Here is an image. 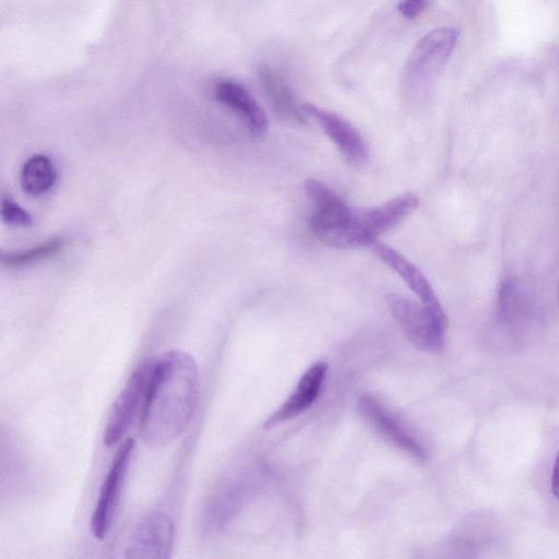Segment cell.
<instances>
[{
	"label": "cell",
	"instance_id": "6da1fadb",
	"mask_svg": "<svg viewBox=\"0 0 559 559\" xmlns=\"http://www.w3.org/2000/svg\"><path fill=\"white\" fill-rule=\"evenodd\" d=\"M199 394V370L193 357L169 350L154 361L140 414L139 432L151 447L177 439L193 416Z\"/></svg>",
	"mask_w": 559,
	"mask_h": 559
},
{
	"label": "cell",
	"instance_id": "7a4b0ae2",
	"mask_svg": "<svg viewBox=\"0 0 559 559\" xmlns=\"http://www.w3.org/2000/svg\"><path fill=\"white\" fill-rule=\"evenodd\" d=\"M459 38L455 27L436 28L415 45L403 70V90L407 96L419 97L450 58Z\"/></svg>",
	"mask_w": 559,
	"mask_h": 559
},
{
	"label": "cell",
	"instance_id": "3957f363",
	"mask_svg": "<svg viewBox=\"0 0 559 559\" xmlns=\"http://www.w3.org/2000/svg\"><path fill=\"white\" fill-rule=\"evenodd\" d=\"M386 302L409 342L420 350L441 352L445 342L444 311L432 310L397 294H389Z\"/></svg>",
	"mask_w": 559,
	"mask_h": 559
},
{
	"label": "cell",
	"instance_id": "277c9868",
	"mask_svg": "<svg viewBox=\"0 0 559 559\" xmlns=\"http://www.w3.org/2000/svg\"><path fill=\"white\" fill-rule=\"evenodd\" d=\"M418 198L404 193L381 205L353 211L341 237L338 248L369 246L377 238L407 217L418 206Z\"/></svg>",
	"mask_w": 559,
	"mask_h": 559
},
{
	"label": "cell",
	"instance_id": "5b68a950",
	"mask_svg": "<svg viewBox=\"0 0 559 559\" xmlns=\"http://www.w3.org/2000/svg\"><path fill=\"white\" fill-rule=\"evenodd\" d=\"M154 361L143 360L129 376L116 397L103 433V442L110 448L116 445L128 432L133 420L141 414Z\"/></svg>",
	"mask_w": 559,
	"mask_h": 559
},
{
	"label": "cell",
	"instance_id": "8992f818",
	"mask_svg": "<svg viewBox=\"0 0 559 559\" xmlns=\"http://www.w3.org/2000/svg\"><path fill=\"white\" fill-rule=\"evenodd\" d=\"M134 448L135 440L133 438L124 440L117 450L104 478L91 519V530L97 539H103L110 530Z\"/></svg>",
	"mask_w": 559,
	"mask_h": 559
},
{
	"label": "cell",
	"instance_id": "52a82bcc",
	"mask_svg": "<svg viewBox=\"0 0 559 559\" xmlns=\"http://www.w3.org/2000/svg\"><path fill=\"white\" fill-rule=\"evenodd\" d=\"M174 545V525L163 512L147 514L135 527L126 548L132 559H167Z\"/></svg>",
	"mask_w": 559,
	"mask_h": 559
},
{
	"label": "cell",
	"instance_id": "ba28073f",
	"mask_svg": "<svg viewBox=\"0 0 559 559\" xmlns=\"http://www.w3.org/2000/svg\"><path fill=\"white\" fill-rule=\"evenodd\" d=\"M357 406L362 417L395 447L416 459L427 457L425 447L379 400L364 394Z\"/></svg>",
	"mask_w": 559,
	"mask_h": 559
},
{
	"label": "cell",
	"instance_id": "9c48e42d",
	"mask_svg": "<svg viewBox=\"0 0 559 559\" xmlns=\"http://www.w3.org/2000/svg\"><path fill=\"white\" fill-rule=\"evenodd\" d=\"M304 111L312 117L325 134L353 165H361L368 158V147L359 132L343 117L313 104H304Z\"/></svg>",
	"mask_w": 559,
	"mask_h": 559
},
{
	"label": "cell",
	"instance_id": "30bf717a",
	"mask_svg": "<svg viewBox=\"0 0 559 559\" xmlns=\"http://www.w3.org/2000/svg\"><path fill=\"white\" fill-rule=\"evenodd\" d=\"M326 371L325 361L312 364L304 372L290 396L265 419L264 428L271 429L305 413L319 396Z\"/></svg>",
	"mask_w": 559,
	"mask_h": 559
},
{
	"label": "cell",
	"instance_id": "8fae6325",
	"mask_svg": "<svg viewBox=\"0 0 559 559\" xmlns=\"http://www.w3.org/2000/svg\"><path fill=\"white\" fill-rule=\"evenodd\" d=\"M213 95L219 103L237 112L253 135L261 136L265 133L266 116L243 85L234 80L221 79L213 84Z\"/></svg>",
	"mask_w": 559,
	"mask_h": 559
},
{
	"label": "cell",
	"instance_id": "7c38bea8",
	"mask_svg": "<svg viewBox=\"0 0 559 559\" xmlns=\"http://www.w3.org/2000/svg\"><path fill=\"white\" fill-rule=\"evenodd\" d=\"M384 263L395 271L426 307L443 311L430 283L406 258L391 247L374 241L368 246Z\"/></svg>",
	"mask_w": 559,
	"mask_h": 559
},
{
	"label": "cell",
	"instance_id": "4fadbf2b",
	"mask_svg": "<svg viewBox=\"0 0 559 559\" xmlns=\"http://www.w3.org/2000/svg\"><path fill=\"white\" fill-rule=\"evenodd\" d=\"M259 78L269 102L282 119L298 124L306 122L307 115L304 108L299 106L292 88L277 71L263 66L259 70Z\"/></svg>",
	"mask_w": 559,
	"mask_h": 559
},
{
	"label": "cell",
	"instance_id": "5bb4252c",
	"mask_svg": "<svg viewBox=\"0 0 559 559\" xmlns=\"http://www.w3.org/2000/svg\"><path fill=\"white\" fill-rule=\"evenodd\" d=\"M56 169L52 162L43 154L28 158L20 177L21 188L31 197H39L48 192L56 181Z\"/></svg>",
	"mask_w": 559,
	"mask_h": 559
},
{
	"label": "cell",
	"instance_id": "9a60e30c",
	"mask_svg": "<svg viewBox=\"0 0 559 559\" xmlns=\"http://www.w3.org/2000/svg\"><path fill=\"white\" fill-rule=\"evenodd\" d=\"M63 245L61 238H53L27 250L3 253L1 261L10 267L25 266L56 255Z\"/></svg>",
	"mask_w": 559,
	"mask_h": 559
},
{
	"label": "cell",
	"instance_id": "2e32d148",
	"mask_svg": "<svg viewBox=\"0 0 559 559\" xmlns=\"http://www.w3.org/2000/svg\"><path fill=\"white\" fill-rule=\"evenodd\" d=\"M522 308V296L518 282L506 278L500 283L498 292V311L502 319L512 320Z\"/></svg>",
	"mask_w": 559,
	"mask_h": 559
},
{
	"label": "cell",
	"instance_id": "e0dca14e",
	"mask_svg": "<svg viewBox=\"0 0 559 559\" xmlns=\"http://www.w3.org/2000/svg\"><path fill=\"white\" fill-rule=\"evenodd\" d=\"M0 215L5 224L16 227H31L33 218L31 214L11 199L1 200Z\"/></svg>",
	"mask_w": 559,
	"mask_h": 559
},
{
	"label": "cell",
	"instance_id": "ac0fdd59",
	"mask_svg": "<svg viewBox=\"0 0 559 559\" xmlns=\"http://www.w3.org/2000/svg\"><path fill=\"white\" fill-rule=\"evenodd\" d=\"M432 0H402L399 4V11L407 19H414L420 15Z\"/></svg>",
	"mask_w": 559,
	"mask_h": 559
},
{
	"label": "cell",
	"instance_id": "d6986e66",
	"mask_svg": "<svg viewBox=\"0 0 559 559\" xmlns=\"http://www.w3.org/2000/svg\"><path fill=\"white\" fill-rule=\"evenodd\" d=\"M551 491L554 496L559 500V452L556 456L552 475H551Z\"/></svg>",
	"mask_w": 559,
	"mask_h": 559
}]
</instances>
